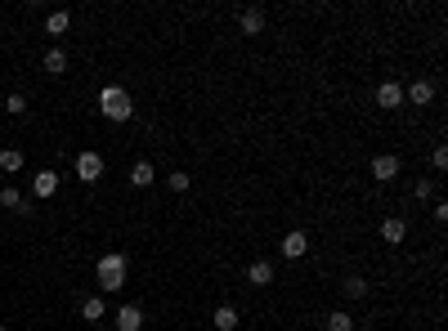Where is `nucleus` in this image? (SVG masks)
Here are the masks:
<instances>
[{"label":"nucleus","mask_w":448,"mask_h":331,"mask_svg":"<svg viewBox=\"0 0 448 331\" xmlns=\"http://www.w3.org/2000/svg\"><path fill=\"white\" fill-rule=\"evenodd\" d=\"M0 206H5V210H14V215H31V210H27V202H23V193L14 188V184H5V188H0Z\"/></svg>","instance_id":"nucleus-15"},{"label":"nucleus","mask_w":448,"mask_h":331,"mask_svg":"<svg viewBox=\"0 0 448 331\" xmlns=\"http://www.w3.org/2000/svg\"><path fill=\"white\" fill-rule=\"evenodd\" d=\"M377 108H386V112L404 108V86H399V81H381V86H377Z\"/></svg>","instance_id":"nucleus-4"},{"label":"nucleus","mask_w":448,"mask_h":331,"mask_svg":"<svg viewBox=\"0 0 448 331\" xmlns=\"http://www.w3.org/2000/svg\"><path fill=\"white\" fill-rule=\"evenodd\" d=\"M247 282L252 287H274V264L269 260H252L247 264Z\"/></svg>","instance_id":"nucleus-9"},{"label":"nucleus","mask_w":448,"mask_h":331,"mask_svg":"<svg viewBox=\"0 0 448 331\" xmlns=\"http://www.w3.org/2000/svg\"><path fill=\"white\" fill-rule=\"evenodd\" d=\"M408 238V224L399 220V215H386V220H381V242L386 246H399Z\"/></svg>","instance_id":"nucleus-6"},{"label":"nucleus","mask_w":448,"mask_h":331,"mask_svg":"<svg viewBox=\"0 0 448 331\" xmlns=\"http://www.w3.org/2000/svg\"><path fill=\"white\" fill-rule=\"evenodd\" d=\"M189 184H193V175H184V170H171V193H189Z\"/></svg>","instance_id":"nucleus-24"},{"label":"nucleus","mask_w":448,"mask_h":331,"mask_svg":"<svg viewBox=\"0 0 448 331\" xmlns=\"http://www.w3.org/2000/svg\"><path fill=\"white\" fill-rule=\"evenodd\" d=\"M404 98H412L417 108H426L430 98H435V81H412V86L404 90Z\"/></svg>","instance_id":"nucleus-13"},{"label":"nucleus","mask_w":448,"mask_h":331,"mask_svg":"<svg viewBox=\"0 0 448 331\" xmlns=\"http://www.w3.org/2000/svg\"><path fill=\"white\" fill-rule=\"evenodd\" d=\"M5 112H9V117H23V112H27V98H23V94H9V98H5Z\"/></svg>","instance_id":"nucleus-22"},{"label":"nucleus","mask_w":448,"mask_h":331,"mask_svg":"<svg viewBox=\"0 0 448 331\" xmlns=\"http://www.w3.org/2000/svg\"><path fill=\"white\" fill-rule=\"evenodd\" d=\"M81 318H86V322H104V318H108L104 295H90V300H81Z\"/></svg>","instance_id":"nucleus-16"},{"label":"nucleus","mask_w":448,"mask_h":331,"mask_svg":"<svg viewBox=\"0 0 448 331\" xmlns=\"http://www.w3.org/2000/svg\"><path fill=\"white\" fill-rule=\"evenodd\" d=\"M327 331H354V318L345 309H337V313H327Z\"/></svg>","instance_id":"nucleus-21"},{"label":"nucleus","mask_w":448,"mask_h":331,"mask_svg":"<svg viewBox=\"0 0 448 331\" xmlns=\"http://www.w3.org/2000/svg\"><path fill=\"white\" fill-rule=\"evenodd\" d=\"M305 255H309V233L292 228V233L283 238V260H305Z\"/></svg>","instance_id":"nucleus-5"},{"label":"nucleus","mask_w":448,"mask_h":331,"mask_svg":"<svg viewBox=\"0 0 448 331\" xmlns=\"http://www.w3.org/2000/svg\"><path fill=\"white\" fill-rule=\"evenodd\" d=\"M99 112H104L108 121L121 126V121L135 117V98H130L126 86H104V90H99Z\"/></svg>","instance_id":"nucleus-2"},{"label":"nucleus","mask_w":448,"mask_h":331,"mask_svg":"<svg viewBox=\"0 0 448 331\" xmlns=\"http://www.w3.org/2000/svg\"><path fill=\"white\" fill-rule=\"evenodd\" d=\"M430 166H435V170H448V148H444V143L430 153Z\"/></svg>","instance_id":"nucleus-25"},{"label":"nucleus","mask_w":448,"mask_h":331,"mask_svg":"<svg viewBox=\"0 0 448 331\" xmlns=\"http://www.w3.org/2000/svg\"><path fill=\"white\" fill-rule=\"evenodd\" d=\"M31 193H36L41 202H45V197H54L59 193V170H36V175H31Z\"/></svg>","instance_id":"nucleus-8"},{"label":"nucleus","mask_w":448,"mask_h":331,"mask_svg":"<svg viewBox=\"0 0 448 331\" xmlns=\"http://www.w3.org/2000/svg\"><path fill=\"white\" fill-rule=\"evenodd\" d=\"M372 179H381V184H390V179H399V157H390V153L372 157Z\"/></svg>","instance_id":"nucleus-7"},{"label":"nucleus","mask_w":448,"mask_h":331,"mask_svg":"<svg viewBox=\"0 0 448 331\" xmlns=\"http://www.w3.org/2000/svg\"><path fill=\"white\" fill-rule=\"evenodd\" d=\"M68 27H72V14H68V9H54V14L45 19V31H49V36H68Z\"/></svg>","instance_id":"nucleus-17"},{"label":"nucleus","mask_w":448,"mask_h":331,"mask_svg":"<svg viewBox=\"0 0 448 331\" xmlns=\"http://www.w3.org/2000/svg\"><path fill=\"white\" fill-rule=\"evenodd\" d=\"M0 170H5V175L23 170V153H19V148H0Z\"/></svg>","instance_id":"nucleus-19"},{"label":"nucleus","mask_w":448,"mask_h":331,"mask_svg":"<svg viewBox=\"0 0 448 331\" xmlns=\"http://www.w3.org/2000/svg\"><path fill=\"white\" fill-rule=\"evenodd\" d=\"M153 184H157L153 161H135V166H130V188H153Z\"/></svg>","instance_id":"nucleus-11"},{"label":"nucleus","mask_w":448,"mask_h":331,"mask_svg":"<svg viewBox=\"0 0 448 331\" xmlns=\"http://www.w3.org/2000/svg\"><path fill=\"white\" fill-rule=\"evenodd\" d=\"M112 327H117V331H139V327H144V309H139V305H121V309H117V322H112Z\"/></svg>","instance_id":"nucleus-10"},{"label":"nucleus","mask_w":448,"mask_h":331,"mask_svg":"<svg viewBox=\"0 0 448 331\" xmlns=\"http://www.w3.org/2000/svg\"><path fill=\"white\" fill-rule=\"evenodd\" d=\"M430 215H435V220L444 224V220H448V202H435V206H430Z\"/></svg>","instance_id":"nucleus-26"},{"label":"nucleus","mask_w":448,"mask_h":331,"mask_svg":"<svg viewBox=\"0 0 448 331\" xmlns=\"http://www.w3.org/2000/svg\"><path fill=\"white\" fill-rule=\"evenodd\" d=\"M211 322H215V331H238L242 318H238V309H234V305H220V309L211 313Z\"/></svg>","instance_id":"nucleus-14"},{"label":"nucleus","mask_w":448,"mask_h":331,"mask_svg":"<svg viewBox=\"0 0 448 331\" xmlns=\"http://www.w3.org/2000/svg\"><path fill=\"white\" fill-rule=\"evenodd\" d=\"M41 63H45V72H49V76H63V72H68V54H63L59 45H54V49H45V58H41Z\"/></svg>","instance_id":"nucleus-18"},{"label":"nucleus","mask_w":448,"mask_h":331,"mask_svg":"<svg viewBox=\"0 0 448 331\" xmlns=\"http://www.w3.org/2000/svg\"><path fill=\"white\" fill-rule=\"evenodd\" d=\"M435 179H417V188H412V193H417V202H430V197H435Z\"/></svg>","instance_id":"nucleus-23"},{"label":"nucleus","mask_w":448,"mask_h":331,"mask_svg":"<svg viewBox=\"0 0 448 331\" xmlns=\"http://www.w3.org/2000/svg\"><path fill=\"white\" fill-rule=\"evenodd\" d=\"M126 277H130V260H126L121 251H104V255H99V264H94L99 295H104V291H121Z\"/></svg>","instance_id":"nucleus-1"},{"label":"nucleus","mask_w":448,"mask_h":331,"mask_svg":"<svg viewBox=\"0 0 448 331\" xmlns=\"http://www.w3.org/2000/svg\"><path fill=\"white\" fill-rule=\"evenodd\" d=\"M238 27H242V36H260V31H264V9H242L238 14Z\"/></svg>","instance_id":"nucleus-12"},{"label":"nucleus","mask_w":448,"mask_h":331,"mask_svg":"<svg viewBox=\"0 0 448 331\" xmlns=\"http://www.w3.org/2000/svg\"><path fill=\"white\" fill-rule=\"evenodd\" d=\"M0 331H9V327H5V322H0Z\"/></svg>","instance_id":"nucleus-27"},{"label":"nucleus","mask_w":448,"mask_h":331,"mask_svg":"<svg viewBox=\"0 0 448 331\" xmlns=\"http://www.w3.org/2000/svg\"><path fill=\"white\" fill-rule=\"evenodd\" d=\"M76 179H81V184H99V179H104V157H99L94 148L76 153Z\"/></svg>","instance_id":"nucleus-3"},{"label":"nucleus","mask_w":448,"mask_h":331,"mask_svg":"<svg viewBox=\"0 0 448 331\" xmlns=\"http://www.w3.org/2000/svg\"><path fill=\"white\" fill-rule=\"evenodd\" d=\"M345 295H350V300H363V295H368V277H359V273H350L345 277V287H341Z\"/></svg>","instance_id":"nucleus-20"}]
</instances>
